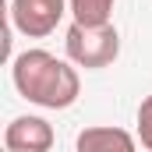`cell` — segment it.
<instances>
[{
	"label": "cell",
	"mask_w": 152,
	"mask_h": 152,
	"mask_svg": "<svg viewBox=\"0 0 152 152\" xmlns=\"http://www.w3.org/2000/svg\"><path fill=\"white\" fill-rule=\"evenodd\" d=\"M7 152H50L53 149V127L42 117H14L4 131Z\"/></svg>",
	"instance_id": "obj_4"
},
{
	"label": "cell",
	"mask_w": 152,
	"mask_h": 152,
	"mask_svg": "<svg viewBox=\"0 0 152 152\" xmlns=\"http://www.w3.org/2000/svg\"><path fill=\"white\" fill-rule=\"evenodd\" d=\"M67 7V0H11V21L21 36L42 39L60 25Z\"/></svg>",
	"instance_id": "obj_3"
},
{
	"label": "cell",
	"mask_w": 152,
	"mask_h": 152,
	"mask_svg": "<svg viewBox=\"0 0 152 152\" xmlns=\"http://www.w3.org/2000/svg\"><path fill=\"white\" fill-rule=\"evenodd\" d=\"M71 14L81 25H106L113 14V0H67Z\"/></svg>",
	"instance_id": "obj_6"
},
{
	"label": "cell",
	"mask_w": 152,
	"mask_h": 152,
	"mask_svg": "<svg viewBox=\"0 0 152 152\" xmlns=\"http://www.w3.org/2000/svg\"><path fill=\"white\" fill-rule=\"evenodd\" d=\"M75 145L78 152H131L134 138L120 127H85Z\"/></svg>",
	"instance_id": "obj_5"
},
{
	"label": "cell",
	"mask_w": 152,
	"mask_h": 152,
	"mask_svg": "<svg viewBox=\"0 0 152 152\" xmlns=\"http://www.w3.org/2000/svg\"><path fill=\"white\" fill-rule=\"evenodd\" d=\"M64 46H67L71 64L96 71V67H110L117 60V53H120V36H117V28L110 21H106V25H81V21H75V25L67 28Z\"/></svg>",
	"instance_id": "obj_2"
},
{
	"label": "cell",
	"mask_w": 152,
	"mask_h": 152,
	"mask_svg": "<svg viewBox=\"0 0 152 152\" xmlns=\"http://www.w3.org/2000/svg\"><path fill=\"white\" fill-rule=\"evenodd\" d=\"M11 78L21 99L46 106V110H67L81 92L78 71L67 60H57L46 50H25L14 57L11 64Z\"/></svg>",
	"instance_id": "obj_1"
},
{
	"label": "cell",
	"mask_w": 152,
	"mask_h": 152,
	"mask_svg": "<svg viewBox=\"0 0 152 152\" xmlns=\"http://www.w3.org/2000/svg\"><path fill=\"white\" fill-rule=\"evenodd\" d=\"M138 142L152 152V96H145L138 106Z\"/></svg>",
	"instance_id": "obj_7"
}]
</instances>
